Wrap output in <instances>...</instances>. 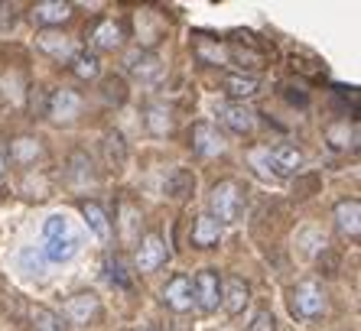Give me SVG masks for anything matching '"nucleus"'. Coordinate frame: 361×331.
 <instances>
[{
	"label": "nucleus",
	"instance_id": "nucleus-25",
	"mask_svg": "<svg viewBox=\"0 0 361 331\" xmlns=\"http://www.w3.org/2000/svg\"><path fill=\"white\" fill-rule=\"evenodd\" d=\"M78 254V237H66V240H46L42 247V257L52 260V263H66Z\"/></svg>",
	"mask_w": 361,
	"mask_h": 331
},
{
	"label": "nucleus",
	"instance_id": "nucleus-3",
	"mask_svg": "<svg viewBox=\"0 0 361 331\" xmlns=\"http://www.w3.org/2000/svg\"><path fill=\"white\" fill-rule=\"evenodd\" d=\"M192 306H199L205 315L219 312V306H221V273L219 270H202V273H195Z\"/></svg>",
	"mask_w": 361,
	"mask_h": 331
},
{
	"label": "nucleus",
	"instance_id": "nucleus-23",
	"mask_svg": "<svg viewBox=\"0 0 361 331\" xmlns=\"http://www.w3.org/2000/svg\"><path fill=\"white\" fill-rule=\"evenodd\" d=\"M166 192L173 195L176 201H185V199H192V192H195V175L189 173V169H173V175L166 179Z\"/></svg>",
	"mask_w": 361,
	"mask_h": 331
},
{
	"label": "nucleus",
	"instance_id": "nucleus-24",
	"mask_svg": "<svg viewBox=\"0 0 361 331\" xmlns=\"http://www.w3.org/2000/svg\"><path fill=\"white\" fill-rule=\"evenodd\" d=\"M147 130H150L153 137H169V133H173V114H169V108L150 104V108H147Z\"/></svg>",
	"mask_w": 361,
	"mask_h": 331
},
{
	"label": "nucleus",
	"instance_id": "nucleus-21",
	"mask_svg": "<svg viewBox=\"0 0 361 331\" xmlns=\"http://www.w3.org/2000/svg\"><path fill=\"white\" fill-rule=\"evenodd\" d=\"M72 75L75 78H82V82H98L101 78V58L98 52H75V58H72Z\"/></svg>",
	"mask_w": 361,
	"mask_h": 331
},
{
	"label": "nucleus",
	"instance_id": "nucleus-29",
	"mask_svg": "<svg viewBox=\"0 0 361 331\" xmlns=\"http://www.w3.org/2000/svg\"><path fill=\"white\" fill-rule=\"evenodd\" d=\"M195 56H199L205 65H219V62L228 58V52H225V46H209L205 39H199L195 42Z\"/></svg>",
	"mask_w": 361,
	"mask_h": 331
},
{
	"label": "nucleus",
	"instance_id": "nucleus-7",
	"mask_svg": "<svg viewBox=\"0 0 361 331\" xmlns=\"http://www.w3.org/2000/svg\"><path fill=\"white\" fill-rule=\"evenodd\" d=\"M192 153L202 159L221 156V153H225V137L219 133V127L209 124V120H199V124L192 127Z\"/></svg>",
	"mask_w": 361,
	"mask_h": 331
},
{
	"label": "nucleus",
	"instance_id": "nucleus-30",
	"mask_svg": "<svg viewBox=\"0 0 361 331\" xmlns=\"http://www.w3.org/2000/svg\"><path fill=\"white\" fill-rule=\"evenodd\" d=\"M108 276H111V282H118V286H130V273H127V266L121 257L108 260Z\"/></svg>",
	"mask_w": 361,
	"mask_h": 331
},
{
	"label": "nucleus",
	"instance_id": "nucleus-2",
	"mask_svg": "<svg viewBox=\"0 0 361 331\" xmlns=\"http://www.w3.org/2000/svg\"><path fill=\"white\" fill-rule=\"evenodd\" d=\"M241 205H244V192L241 185L235 182V179H221L215 189H212L209 195V211L205 215H212L215 221L225 227V224L238 221V215H241Z\"/></svg>",
	"mask_w": 361,
	"mask_h": 331
},
{
	"label": "nucleus",
	"instance_id": "nucleus-31",
	"mask_svg": "<svg viewBox=\"0 0 361 331\" xmlns=\"http://www.w3.org/2000/svg\"><path fill=\"white\" fill-rule=\"evenodd\" d=\"M247 331H277V318H274V312H257Z\"/></svg>",
	"mask_w": 361,
	"mask_h": 331
},
{
	"label": "nucleus",
	"instance_id": "nucleus-6",
	"mask_svg": "<svg viewBox=\"0 0 361 331\" xmlns=\"http://www.w3.org/2000/svg\"><path fill=\"white\" fill-rule=\"evenodd\" d=\"M163 306L169 308V312H176V315H185L189 308H192V280L185 273H176L173 280L163 286Z\"/></svg>",
	"mask_w": 361,
	"mask_h": 331
},
{
	"label": "nucleus",
	"instance_id": "nucleus-26",
	"mask_svg": "<svg viewBox=\"0 0 361 331\" xmlns=\"http://www.w3.org/2000/svg\"><path fill=\"white\" fill-rule=\"evenodd\" d=\"M104 159H108L111 169H121L127 159V143L118 130H108L104 133Z\"/></svg>",
	"mask_w": 361,
	"mask_h": 331
},
{
	"label": "nucleus",
	"instance_id": "nucleus-17",
	"mask_svg": "<svg viewBox=\"0 0 361 331\" xmlns=\"http://www.w3.org/2000/svg\"><path fill=\"white\" fill-rule=\"evenodd\" d=\"M36 159H42L39 137H17V140H10V163L13 166H36Z\"/></svg>",
	"mask_w": 361,
	"mask_h": 331
},
{
	"label": "nucleus",
	"instance_id": "nucleus-20",
	"mask_svg": "<svg viewBox=\"0 0 361 331\" xmlns=\"http://www.w3.org/2000/svg\"><path fill=\"white\" fill-rule=\"evenodd\" d=\"M270 166H274V173L277 175H293V173H300L302 153L296 146H290V143H283V146H277L274 153H270Z\"/></svg>",
	"mask_w": 361,
	"mask_h": 331
},
{
	"label": "nucleus",
	"instance_id": "nucleus-10",
	"mask_svg": "<svg viewBox=\"0 0 361 331\" xmlns=\"http://www.w3.org/2000/svg\"><path fill=\"white\" fill-rule=\"evenodd\" d=\"M98 296L94 292H75V296L66 302V322H72V325H88V322H94L98 318Z\"/></svg>",
	"mask_w": 361,
	"mask_h": 331
},
{
	"label": "nucleus",
	"instance_id": "nucleus-15",
	"mask_svg": "<svg viewBox=\"0 0 361 331\" xmlns=\"http://www.w3.org/2000/svg\"><path fill=\"white\" fill-rule=\"evenodd\" d=\"M221 120H225L228 130L251 133L254 124H257V114H254L247 104H238V101H231V104H225V108H221Z\"/></svg>",
	"mask_w": 361,
	"mask_h": 331
},
{
	"label": "nucleus",
	"instance_id": "nucleus-9",
	"mask_svg": "<svg viewBox=\"0 0 361 331\" xmlns=\"http://www.w3.org/2000/svg\"><path fill=\"white\" fill-rule=\"evenodd\" d=\"M247 302H251V289H247V282H244L241 276L221 280V308H225L228 315H241L244 308H247Z\"/></svg>",
	"mask_w": 361,
	"mask_h": 331
},
{
	"label": "nucleus",
	"instance_id": "nucleus-8",
	"mask_svg": "<svg viewBox=\"0 0 361 331\" xmlns=\"http://www.w3.org/2000/svg\"><path fill=\"white\" fill-rule=\"evenodd\" d=\"M78 111H82V98H78L75 92H68V88H56V92H49V98H46V114H49L52 120H59V124L75 120Z\"/></svg>",
	"mask_w": 361,
	"mask_h": 331
},
{
	"label": "nucleus",
	"instance_id": "nucleus-16",
	"mask_svg": "<svg viewBox=\"0 0 361 331\" xmlns=\"http://www.w3.org/2000/svg\"><path fill=\"white\" fill-rule=\"evenodd\" d=\"M221 231H225V227H221L212 215H199L192 221V247H199V250L215 247V244L221 240Z\"/></svg>",
	"mask_w": 361,
	"mask_h": 331
},
{
	"label": "nucleus",
	"instance_id": "nucleus-18",
	"mask_svg": "<svg viewBox=\"0 0 361 331\" xmlns=\"http://www.w3.org/2000/svg\"><path fill=\"white\" fill-rule=\"evenodd\" d=\"M257 88H261V82H257V75H244V72H231L225 78V92L231 101H238V104H244L247 98H254L257 94Z\"/></svg>",
	"mask_w": 361,
	"mask_h": 331
},
{
	"label": "nucleus",
	"instance_id": "nucleus-5",
	"mask_svg": "<svg viewBox=\"0 0 361 331\" xmlns=\"http://www.w3.org/2000/svg\"><path fill=\"white\" fill-rule=\"evenodd\" d=\"M166 257H169L166 240H163L160 234H147V237H140V244H137V257H134L137 273H157V270L166 263Z\"/></svg>",
	"mask_w": 361,
	"mask_h": 331
},
{
	"label": "nucleus",
	"instance_id": "nucleus-32",
	"mask_svg": "<svg viewBox=\"0 0 361 331\" xmlns=\"http://www.w3.org/2000/svg\"><path fill=\"white\" fill-rule=\"evenodd\" d=\"M4 173H7V159L0 156V179H4Z\"/></svg>",
	"mask_w": 361,
	"mask_h": 331
},
{
	"label": "nucleus",
	"instance_id": "nucleus-28",
	"mask_svg": "<svg viewBox=\"0 0 361 331\" xmlns=\"http://www.w3.org/2000/svg\"><path fill=\"white\" fill-rule=\"evenodd\" d=\"M101 98L108 101V104H124L127 101V85L121 75H108L104 82H101Z\"/></svg>",
	"mask_w": 361,
	"mask_h": 331
},
{
	"label": "nucleus",
	"instance_id": "nucleus-12",
	"mask_svg": "<svg viewBox=\"0 0 361 331\" xmlns=\"http://www.w3.org/2000/svg\"><path fill=\"white\" fill-rule=\"evenodd\" d=\"M332 215H336V227L345 234V237L358 240V234H361V201L358 199L338 201Z\"/></svg>",
	"mask_w": 361,
	"mask_h": 331
},
{
	"label": "nucleus",
	"instance_id": "nucleus-19",
	"mask_svg": "<svg viewBox=\"0 0 361 331\" xmlns=\"http://www.w3.org/2000/svg\"><path fill=\"white\" fill-rule=\"evenodd\" d=\"M78 211H82L85 224L94 231V237H101V240L111 237V218H108V211H104L98 201H82V205H78Z\"/></svg>",
	"mask_w": 361,
	"mask_h": 331
},
{
	"label": "nucleus",
	"instance_id": "nucleus-13",
	"mask_svg": "<svg viewBox=\"0 0 361 331\" xmlns=\"http://www.w3.org/2000/svg\"><path fill=\"white\" fill-rule=\"evenodd\" d=\"M92 42H94V49H101V52H118L124 46V26L111 17L101 20L92 30Z\"/></svg>",
	"mask_w": 361,
	"mask_h": 331
},
{
	"label": "nucleus",
	"instance_id": "nucleus-4",
	"mask_svg": "<svg viewBox=\"0 0 361 331\" xmlns=\"http://www.w3.org/2000/svg\"><path fill=\"white\" fill-rule=\"evenodd\" d=\"M72 17H75V7L68 0H42V4H33V10H30V20L39 30H59Z\"/></svg>",
	"mask_w": 361,
	"mask_h": 331
},
{
	"label": "nucleus",
	"instance_id": "nucleus-27",
	"mask_svg": "<svg viewBox=\"0 0 361 331\" xmlns=\"http://www.w3.org/2000/svg\"><path fill=\"white\" fill-rule=\"evenodd\" d=\"M42 237L46 240H66V237H78V234L72 231V224H68L66 215H52V218H46V224H42Z\"/></svg>",
	"mask_w": 361,
	"mask_h": 331
},
{
	"label": "nucleus",
	"instance_id": "nucleus-1",
	"mask_svg": "<svg viewBox=\"0 0 361 331\" xmlns=\"http://www.w3.org/2000/svg\"><path fill=\"white\" fill-rule=\"evenodd\" d=\"M326 308H329V299L316 280H302L290 289V312L300 322H316V318L326 315Z\"/></svg>",
	"mask_w": 361,
	"mask_h": 331
},
{
	"label": "nucleus",
	"instance_id": "nucleus-22",
	"mask_svg": "<svg viewBox=\"0 0 361 331\" xmlns=\"http://www.w3.org/2000/svg\"><path fill=\"white\" fill-rule=\"evenodd\" d=\"M30 322H33V331H68V322L59 312H52L46 306H33L30 308Z\"/></svg>",
	"mask_w": 361,
	"mask_h": 331
},
{
	"label": "nucleus",
	"instance_id": "nucleus-11",
	"mask_svg": "<svg viewBox=\"0 0 361 331\" xmlns=\"http://www.w3.org/2000/svg\"><path fill=\"white\" fill-rule=\"evenodd\" d=\"M36 46H39L46 56L56 58V62H72V58H75L72 39H68L66 33H59V30H42V33L36 36Z\"/></svg>",
	"mask_w": 361,
	"mask_h": 331
},
{
	"label": "nucleus",
	"instance_id": "nucleus-14",
	"mask_svg": "<svg viewBox=\"0 0 361 331\" xmlns=\"http://www.w3.org/2000/svg\"><path fill=\"white\" fill-rule=\"evenodd\" d=\"M127 68H130V75H134V78H140V82H157V78L163 75V62L153 56L150 49L134 52V56L127 58Z\"/></svg>",
	"mask_w": 361,
	"mask_h": 331
}]
</instances>
